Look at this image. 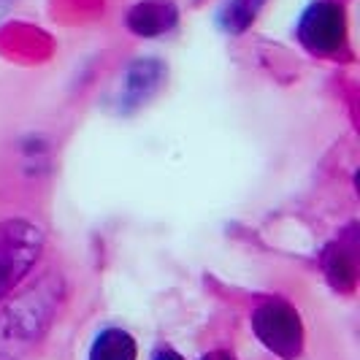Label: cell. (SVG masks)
Here are the masks:
<instances>
[{
  "instance_id": "cell-1",
  "label": "cell",
  "mask_w": 360,
  "mask_h": 360,
  "mask_svg": "<svg viewBox=\"0 0 360 360\" xmlns=\"http://www.w3.org/2000/svg\"><path fill=\"white\" fill-rule=\"evenodd\" d=\"M63 301V279L44 274L0 309V360L22 355L46 333Z\"/></svg>"
},
{
  "instance_id": "cell-2",
  "label": "cell",
  "mask_w": 360,
  "mask_h": 360,
  "mask_svg": "<svg viewBox=\"0 0 360 360\" xmlns=\"http://www.w3.org/2000/svg\"><path fill=\"white\" fill-rule=\"evenodd\" d=\"M44 252V231L30 219L0 222V304L27 279Z\"/></svg>"
},
{
  "instance_id": "cell-3",
  "label": "cell",
  "mask_w": 360,
  "mask_h": 360,
  "mask_svg": "<svg viewBox=\"0 0 360 360\" xmlns=\"http://www.w3.org/2000/svg\"><path fill=\"white\" fill-rule=\"evenodd\" d=\"M298 44L314 57L336 60L347 52V17L339 0H314L295 27Z\"/></svg>"
},
{
  "instance_id": "cell-4",
  "label": "cell",
  "mask_w": 360,
  "mask_h": 360,
  "mask_svg": "<svg viewBox=\"0 0 360 360\" xmlns=\"http://www.w3.org/2000/svg\"><path fill=\"white\" fill-rule=\"evenodd\" d=\"M252 330L282 360H295L304 347V325L298 311L285 301H266L255 309Z\"/></svg>"
},
{
  "instance_id": "cell-5",
  "label": "cell",
  "mask_w": 360,
  "mask_h": 360,
  "mask_svg": "<svg viewBox=\"0 0 360 360\" xmlns=\"http://www.w3.org/2000/svg\"><path fill=\"white\" fill-rule=\"evenodd\" d=\"M162 82H165V65H162L160 60L141 57V60L130 63L125 68V73H122L120 92H117V108H120V114H133L136 108L149 103V98L158 95Z\"/></svg>"
},
{
  "instance_id": "cell-6",
  "label": "cell",
  "mask_w": 360,
  "mask_h": 360,
  "mask_svg": "<svg viewBox=\"0 0 360 360\" xmlns=\"http://www.w3.org/2000/svg\"><path fill=\"white\" fill-rule=\"evenodd\" d=\"M179 22V8L171 0H144L136 3L125 17L127 30L141 38H158L174 30Z\"/></svg>"
},
{
  "instance_id": "cell-7",
  "label": "cell",
  "mask_w": 360,
  "mask_h": 360,
  "mask_svg": "<svg viewBox=\"0 0 360 360\" xmlns=\"http://www.w3.org/2000/svg\"><path fill=\"white\" fill-rule=\"evenodd\" d=\"M90 360H136V342L122 328H106L95 336Z\"/></svg>"
},
{
  "instance_id": "cell-8",
  "label": "cell",
  "mask_w": 360,
  "mask_h": 360,
  "mask_svg": "<svg viewBox=\"0 0 360 360\" xmlns=\"http://www.w3.org/2000/svg\"><path fill=\"white\" fill-rule=\"evenodd\" d=\"M266 6V0H225V6L219 8V25L225 33L241 36L250 25L255 22L257 11Z\"/></svg>"
},
{
  "instance_id": "cell-9",
  "label": "cell",
  "mask_w": 360,
  "mask_h": 360,
  "mask_svg": "<svg viewBox=\"0 0 360 360\" xmlns=\"http://www.w3.org/2000/svg\"><path fill=\"white\" fill-rule=\"evenodd\" d=\"M155 360H184L181 355H176V352H171V349H165V352H160Z\"/></svg>"
},
{
  "instance_id": "cell-10",
  "label": "cell",
  "mask_w": 360,
  "mask_h": 360,
  "mask_svg": "<svg viewBox=\"0 0 360 360\" xmlns=\"http://www.w3.org/2000/svg\"><path fill=\"white\" fill-rule=\"evenodd\" d=\"M11 3H14V0H0V11H6V8L11 6Z\"/></svg>"
}]
</instances>
